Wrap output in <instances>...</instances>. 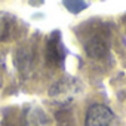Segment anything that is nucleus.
Instances as JSON below:
<instances>
[{"instance_id": "f257e3e1", "label": "nucleus", "mask_w": 126, "mask_h": 126, "mask_svg": "<svg viewBox=\"0 0 126 126\" xmlns=\"http://www.w3.org/2000/svg\"><path fill=\"white\" fill-rule=\"evenodd\" d=\"M85 126H116V119L107 105L94 104L86 111Z\"/></svg>"}]
</instances>
